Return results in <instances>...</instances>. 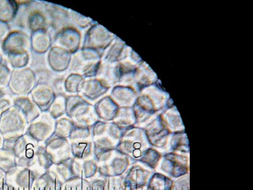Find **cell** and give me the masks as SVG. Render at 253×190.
Returning a JSON list of instances; mask_svg holds the SVG:
<instances>
[{"instance_id": "obj_1", "label": "cell", "mask_w": 253, "mask_h": 190, "mask_svg": "<svg viewBox=\"0 0 253 190\" xmlns=\"http://www.w3.org/2000/svg\"><path fill=\"white\" fill-rule=\"evenodd\" d=\"M38 176L33 169L17 166L6 173L5 182L18 189H31Z\"/></svg>"}, {"instance_id": "obj_2", "label": "cell", "mask_w": 253, "mask_h": 190, "mask_svg": "<svg viewBox=\"0 0 253 190\" xmlns=\"http://www.w3.org/2000/svg\"><path fill=\"white\" fill-rule=\"evenodd\" d=\"M95 158L98 163L99 173L102 176H118L124 171V166L122 164H125V158L115 155L111 151L102 153Z\"/></svg>"}, {"instance_id": "obj_3", "label": "cell", "mask_w": 253, "mask_h": 190, "mask_svg": "<svg viewBox=\"0 0 253 190\" xmlns=\"http://www.w3.org/2000/svg\"><path fill=\"white\" fill-rule=\"evenodd\" d=\"M44 148L53 165L63 164L73 158L71 144L66 139L62 138L53 139Z\"/></svg>"}, {"instance_id": "obj_4", "label": "cell", "mask_w": 253, "mask_h": 190, "mask_svg": "<svg viewBox=\"0 0 253 190\" xmlns=\"http://www.w3.org/2000/svg\"><path fill=\"white\" fill-rule=\"evenodd\" d=\"M22 124L12 110H9L2 115L0 119V133L6 140L18 139L22 135Z\"/></svg>"}, {"instance_id": "obj_5", "label": "cell", "mask_w": 253, "mask_h": 190, "mask_svg": "<svg viewBox=\"0 0 253 190\" xmlns=\"http://www.w3.org/2000/svg\"><path fill=\"white\" fill-rule=\"evenodd\" d=\"M72 164L75 177L89 180L94 178L98 171V165L96 158H87L84 160L72 158Z\"/></svg>"}, {"instance_id": "obj_6", "label": "cell", "mask_w": 253, "mask_h": 190, "mask_svg": "<svg viewBox=\"0 0 253 190\" xmlns=\"http://www.w3.org/2000/svg\"><path fill=\"white\" fill-rule=\"evenodd\" d=\"M63 184L53 172L48 170L38 176L33 188L35 190H62Z\"/></svg>"}, {"instance_id": "obj_7", "label": "cell", "mask_w": 253, "mask_h": 190, "mask_svg": "<svg viewBox=\"0 0 253 190\" xmlns=\"http://www.w3.org/2000/svg\"><path fill=\"white\" fill-rule=\"evenodd\" d=\"M71 147L72 157L76 159H87L94 154V144L87 138L74 140Z\"/></svg>"}, {"instance_id": "obj_8", "label": "cell", "mask_w": 253, "mask_h": 190, "mask_svg": "<svg viewBox=\"0 0 253 190\" xmlns=\"http://www.w3.org/2000/svg\"><path fill=\"white\" fill-rule=\"evenodd\" d=\"M49 170L53 172L63 183L70 179L75 177L72 159L65 163L58 165H53Z\"/></svg>"}, {"instance_id": "obj_9", "label": "cell", "mask_w": 253, "mask_h": 190, "mask_svg": "<svg viewBox=\"0 0 253 190\" xmlns=\"http://www.w3.org/2000/svg\"><path fill=\"white\" fill-rule=\"evenodd\" d=\"M15 166L16 158L12 151L4 148L0 150V170L6 173Z\"/></svg>"}, {"instance_id": "obj_10", "label": "cell", "mask_w": 253, "mask_h": 190, "mask_svg": "<svg viewBox=\"0 0 253 190\" xmlns=\"http://www.w3.org/2000/svg\"><path fill=\"white\" fill-rule=\"evenodd\" d=\"M62 190H91V183L86 179L76 176L63 183Z\"/></svg>"}, {"instance_id": "obj_11", "label": "cell", "mask_w": 253, "mask_h": 190, "mask_svg": "<svg viewBox=\"0 0 253 190\" xmlns=\"http://www.w3.org/2000/svg\"><path fill=\"white\" fill-rule=\"evenodd\" d=\"M12 15V6L8 1H0V20H7Z\"/></svg>"}, {"instance_id": "obj_12", "label": "cell", "mask_w": 253, "mask_h": 190, "mask_svg": "<svg viewBox=\"0 0 253 190\" xmlns=\"http://www.w3.org/2000/svg\"><path fill=\"white\" fill-rule=\"evenodd\" d=\"M8 79V71L7 68L0 64V85H5Z\"/></svg>"}, {"instance_id": "obj_13", "label": "cell", "mask_w": 253, "mask_h": 190, "mask_svg": "<svg viewBox=\"0 0 253 190\" xmlns=\"http://www.w3.org/2000/svg\"><path fill=\"white\" fill-rule=\"evenodd\" d=\"M91 190H105V181L103 180H94L91 183Z\"/></svg>"}, {"instance_id": "obj_14", "label": "cell", "mask_w": 253, "mask_h": 190, "mask_svg": "<svg viewBox=\"0 0 253 190\" xmlns=\"http://www.w3.org/2000/svg\"><path fill=\"white\" fill-rule=\"evenodd\" d=\"M8 33V28L3 22L0 21V41L4 39Z\"/></svg>"}, {"instance_id": "obj_15", "label": "cell", "mask_w": 253, "mask_h": 190, "mask_svg": "<svg viewBox=\"0 0 253 190\" xmlns=\"http://www.w3.org/2000/svg\"><path fill=\"white\" fill-rule=\"evenodd\" d=\"M0 190H19V189L4 182L3 185L0 186Z\"/></svg>"}, {"instance_id": "obj_16", "label": "cell", "mask_w": 253, "mask_h": 190, "mask_svg": "<svg viewBox=\"0 0 253 190\" xmlns=\"http://www.w3.org/2000/svg\"><path fill=\"white\" fill-rule=\"evenodd\" d=\"M8 107L7 101L2 100L0 101V115L6 110Z\"/></svg>"}, {"instance_id": "obj_17", "label": "cell", "mask_w": 253, "mask_h": 190, "mask_svg": "<svg viewBox=\"0 0 253 190\" xmlns=\"http://www.w3.org/2000/svg\"><path fill=\"white\" fill-rule=\"evenodd\" d=\"M5 175L6 173H4V172L1 170H0V186L5 182Z\"/></svg>"}, {"instance_id": "obj_18", "label": "cell", "mask_w": 253, "mask_h": 190, "mask_svg": "<svg viewBox=\"0 0 253 190\" xmlns=\"http://www.w3.org/2000/svg\"><path fill=\"white\" fill-rule=\"evenodd\" d=\"M4 140L3 136L0 133V150L3 148Z\"/></svg>"}, {"instance_id": "obj_19", "label": "cell", "mask_w": 253, "mask_h": 190, "mask_svg": "<svg viewBox=\"0 0 253 190\" xmlns=\"http://www.w3.org/2000/svg\"><path fill=\"white\" fill-rule=\"evenodd\" d=\"M19 190H35L33 189V187L31 188V189H19Z\"/></svg>"}, {"instance_id": "obj_20", "label": "cell", "mask_w": 253, "mask_h": 190, "mask_svg": "<svg viewBox=\"0 0 253 190\" xmlns=\"http://www.w3.org/2000/svg\"><path fill=\"white\" fill-rule=\"evenodd\" d=\"M2 92L1 91V90H0V97H1L2 96Z\"/></svg>"}]
</instances>
